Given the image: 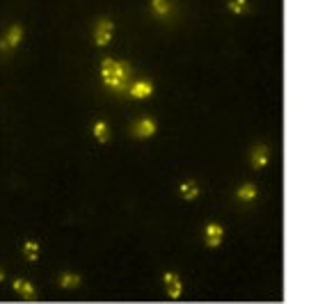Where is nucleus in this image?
<instances>
[{"label":"nucleus","mask_w":318,"mask_h":304,"mask_svg":"<svg viewBox=\"0 0 318 304\" xmlns=\"http://www.w3.org/2000/svg\"><path fill=\"white\" fill-rule=\"evenodd\" d=\"M101 80L106 83V87L119 94H129L131 85H133V69L129 62H117L112 57H106L101 62Z\"/></svg>","instance_id":"nucleus-1"},{"label":"nucleus","mask_w":318,"mask_h":304,"mask_svg":"<svg viewBox=\"0 0 318 304\" xmlns=\"http://www.w3.org/2000/svg\"><path fill=\"white\" fill-rule=\"evenodd\" d=\"M181 197H183L185 201L197 199L199 197V185L195 183V181H185V183H181Z\"/></svg>","instance_id":"nucleus-12"},{"label":"nucleus","mask_w":318,"mask_h":304,"mask_svg":"<svg viewBox=\"0 0 318 304\" xmlns=\"http://www.w3.org/2000/svg\"><path fill=\"white\" fill-rule=\"evenodd\" d=\"M229 7L231 12H234V14H247L249 12V3L247 0H229Z\"/></svg>","instance_id":"nucleus-16"},{"label":"nucleus","mask_w":318,"mask_h":304,"mask_svg":"<svg viewBox=\"0 0 318 304\" xmlns=\"http://www.w3.org/2000/svg\"><path fill=\"white\" fill-rule=\"evenodd\" d=\"M158 130V124L156 119H151V117H142V119H138L133 124V128H131V133L135 135V138H151L153 133Z\"/></svg>","instance_id":"nucleus-3"},{"label":"nucleus","mask_w":318,"mask_h":304,"mask_svg":"<svg viewBox=\"0 0 318 304\" xmlns=\"http://www.w3.org/2000/svg\"><path fill=\"white\" fill-rule=\"evenodd\" d=\"M236 197L240 199V201H254V199L259 197V190L254 183H245L238 188V192H236Z\"/></svg>","instance_id":"nucleus-10"},{"label":"nucleus","mask_w":318,"mask_h":304,"mask_svg":"<svg viewBox=\"0 0 318 304\" xmlns=\"http://www.w3.org/2000/svg\"><path fill=\"white\" fill-rule=\"evenodd\" d=\"M249 160H252L254 170H263V167L268 165V160H270V149H268V144H257V147L252 149Z\"/></svg>","instance_id":"nucleus-5"},{"label":"nucleus","mask_w":318,"mask_h":304,"mask_svg":"<svg viewBox=\"0 0 318 304\" xmlns=\"http://www.w3.org/2000/svg\"><path fill=\"white\" fill-rule=\"evenodd\" d=\"M23 256L28 261H37L39 258V243L37 240H25L23 243Z\"/></svg>","instance_id":"nucleus-14"},{"label":"nucleus","mask_w":318,"mask_h":304,"mask_svg":"<svg viewBox=\"0 0 318 304\" xmlns=\"http://www.w3.org/2000/svg\"><path fill=\"white\" fill-rule=\"evenodd\" d=\"M151 10L156 12L158 16H167L172 12V3L170 0H151Z\"/></svg>","instance_id":"nucleus-15"},{"label":"nucleus","mask_w":318,"mask_h":304,"mask_svg":"<svg viewBox=\"0 0 318 304\" xmlns=\"http://www.w3.org/2000/svg\"><path fill=\"white\" fill-rule=\"evenodd\" d=\"M204 233H206V245L208 247H220L222 238H225V226L217 224V222H211V224H206Z\"/></svg>","instance_id":"nucleus-4"},{"label":"nucleus","mask_w":318,"mask_h":304,"mask_svg":"<svg viewBox=\"0 0 318 304\" xmlns=\"http://www.w3.org/2000/svg\"><path fill=\"white\" fill-rule=\"evenodd\" d=\"M163 281H165L167 295H170L172 299H179L181 297V290H183V284H181L179 275H176V272H165V275H163Z\"/></svg>","instance_id":"nucleus-6"},{"label":"nucleus","mask_w":318,"mask_h":304,"mask_svg":"<svg viewBox=\"0 0 318 304\" xmlns=\"http://www.w3.org/2000/svg\"><path fill=\"white\" fill-rule=\"evenodd\" d=\"M12 286H14L16 293H19L23 299H28V302L37 297V290H35V286L30 284L28 279H14V284H12Z\"/></svg>","instance_id":"nucleus-9"},{"label":"nucleus","mask_w":318,"mask_h":304,"mask_svg":"<svg viewBox=\"0 0 318 304\" xmlns=\"http://www.w3.org/2000/svg\"><path fill=\"white\" fill-rule=\"evenodd\" d=\"M21 39H23V28H21V25H12V28L7 30L5 39H0V51H5V48H16L21 44Z\"/></svg>","instance_id":"nucleus-7"},{"label":"nucleus","mask_w":318,"mask_h":304,"mask_svg":"<svg viewBox=\"0 0 318 304\" xmlns=\"http://www.w3.org/2000/svg\"><path fill=\"white\" fill-rule=\"evenodd\" d=\"M80 284H83L80 275H74V272H65V275L60 277V286H62V288H78Z\"/></svg>","instance_id":"nucleus-13"},{"label":"nucleus","mask_w":318,"mask_h":304,"mask_svg":"<svg viewBox=\"0 0 318 304\" xmlns=\"http://www.w3.org/2000/svg\"><path fill=\"white\" fill-rule=\"evenodd\" d=\"M92 133H94V138H97L99 144H106L108 140H110V128H108L106 121H97V124L92 126Z\"/></svg>","instance_id":"nucleus-11"},{"label":"nucleus","mask_w":318,"mask_h":304,"mask_svg":"<svg viewBox=\"0 0 318 304\" xmlns=\"http://www.w3.org/2000/svg\"><path fill=\"white\" fill-rule=\"evenodd\" d=\"M129 94L133 98H147V96H151V94H153V83H151V80H144V78L142 80H133Z\"/></svg>","instance_id":"nucleus-8"},{"label":"nucleus","mask_w":318,"mask_h":304,"mask_svg":"<svg viewBox=\"0 0 318 304\" xmlns=\"http://www.w3.org/2000/svg\"><path fill=\"white\" fill-rule=\"evenodd\" d=\"M3 279H5V272H3V270H0V281H3Z\"/></svg>","instance_id":"nucleus-17"},{"label":"nucleus","mask_w":318,"mask_h":304,"mask_svg":"<svg viewBox=\"0 0 318 304\" xmlns=\"http://www.w3.org/2000/svg\"><path fill=\"white\" fill-rule=\"evenodd\" d=\"M112 32H115V23H112L110 19H101L97 23V28H94V44L97 46H108L112 39Z\"/></svg>","instance_id":"nucleus-2"}]
</instances>
